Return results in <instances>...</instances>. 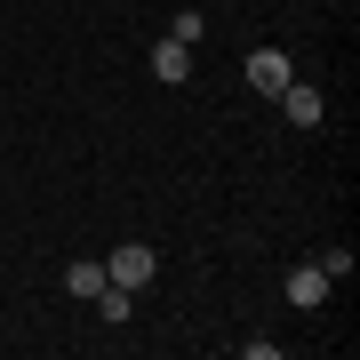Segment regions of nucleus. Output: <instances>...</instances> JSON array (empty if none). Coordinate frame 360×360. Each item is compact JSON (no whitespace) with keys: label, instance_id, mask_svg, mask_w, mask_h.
<instances>
[{"label":"nucleus","instance_id":"5","mask_svg":"<svg viewBox=\"0 0 360 360\" xmlns=\"http://www.w3.org/2000/svg\"><path fill=\"white\" fill-rule=\"evenodd\" d=\"M321 296H328V272H321V264H296V272H288V304H296V312H312Z\"/></svg>","mask_w":360,"mask_h":360},{"label":"nucleus","instance_id":"3","mask_svg":"<svg viewBox=\"0 0 360 360\" xmlns=\"http://www.w3.org/2000/svg\"><path fill=\"white\" fill-rule=\"evenodd\" d=\"M281 112L296 120V129H321L328 104H321V89H312V80H288V89H281Z\"/></svg>","mask_w":360,"mask_h":360},{"label":"nucleus","instance_id":"7","mask_svg":"<svg viewBox=\"0 0 360 360\" xmlns=\"http://www.w3.org/2000/svg\"><path fill=\"white\" fill-rule=\"evenodd\" d=\"M200 32H208V16H200V8H176V16H168V40H184V49H193Z\"/></svg>","mask_w":360,"mask_h":360},{"label":"nucleus","instance_id":"2","mask_svg":"<svg viewBox=\"0 0 360 360\" xmlns=\"http://www.w3.org/2000/svg\"><path fill=\"white\" fill-rule=\"evenodd\" d=\"M288 80H296V65L281 49H248V89H257V96H281Z\"/></svg>","mask_w":360,"mask_h":360},{"label":"nucleus","instance_id":"1","mask_svg":"<svg viewBox=\"0 0 360 360\" xmlns=\"http://www.w3.org/2000/svg\"><path fill=\"white\" fill-rule=\"evenodd\" d=\"M153 248H144V240H120L112 248V257H104V281H112V288H153Z\"/></svg>","mask_w":360,"mask_h":360},{"label":"nucleus","instance_id":"6","mask_svg":"<svg viewBox=\"0 0 360 360\" xmlns=\"http://www.w3.org/2000/svg\"><path fill=\"white\" fill-rule=\"evenodd\" d=\"M65 288L80 296V304H89V296L104 288V264H96V257H80V264H65Z\"/></svg>","mask_w":360,"mask_h":360},{"label":"nucleus","instance_id":"4","mask_svg":"<svg viewBox=\"0 0 360 360\" xmlns=\"http://www.w3.org/2000/svg\"><path fill=\"white\" fill-rule=\"evenodd\" d=\"M153 80H193V49H184V40H153Z\"/></svg>","mask_w":360,"mask_h":360}]
</instances>
